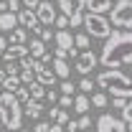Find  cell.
<instances>
[{"instance_id": "obj_1", "label": "cell", "mask_w": 132, "mask_h": 132, "mask_svg": "<svg viewBox=\"0 0 132 132\" xmlns=\"http://www.w3.org/2000/svg\"><path fill=\"white\" fill-rule=\"evenodd\" d=\"M99 64L104 69H119L132 64V31H112L99 51Z\"/></svg>"}, {"instance_id": "obj_2", "label": "cell", "mask_w": 132, "mask_h": 132, "mask_svg": "<svg viewBox=\"0 0 132 132\" xmlns=\"http://www.w3.org/2000/svg\"><path fill=\"white\" fill-rule=\"evenodd\" d=\"M97 86L104 94L109 92L112 99H127V102H132V79L125 71H119V69H104V71H99Z\"/></svg>"}, {"instance_id": "obj_3", "label": "cell", "mask_w": 132, "mask_h": 132, "mask_svg": "<svg viewBox=\"0 0 132 132\" xmlns=\"http://www.w3.org/2000/svg\"><path fill=\"white\" fill-rule=\"evenodd\" d=\"M0 122L10 132H20V125H23V104L5 92L0 94Z\"/></svg>"}, {"instance_id": "obj_4", "label": "cell", "mask_w": 132, "mask_h": 132, "mask_svg": "<svg viewBox=\"0 0 132 132\" xmlns=\"http://www.w3.org/2000/svg\"><path fill=\"white\" fill-rule=\"evenodd\" d=\"M84 33L92 36V38H99V41H107L112 36V23L107 15H94V13H84Z\"/></svg>"}, {"instance_id": "obj_5", "label": "cell", "mask_w": 132, "mask_h": 132, "mask_svg": "<svg viewBox=\"0 0 132 132\" xmlns=\"http://www.w3.org/2000/svg\"><path fill=\"white\" fill-rule=\"evenodd\" d=\"M109 23L117 31H130L132 28V0H117L109 13Z\"/></svg>"}, {"instance_id": "obj_6", "label": "cell", "mask_w": 132, "mask_h": 132, "mask_svg": "<svg viewBox=\"0 0 132 132\" xmlns=\"http://www.w3.org/2000/svg\"><path fill=\"white\" fill-rule=\"evenodd\" d=\"M59 10H61V15L69 18V26L71 28H81L86 0H59Z\"/></svg>"}, {"instance_id": "obj_7", "label": "cell", "mask_w": 132, "mask_h": 132, "mask_svg": "<svg viewBox=\"0 0 132 132\" xmlns=\"http://www.w3.org/2000/svg\"><path fill=\"white\" fill-rule=\"evenodd\" d=\"M53 43H56L53 59H64V61H66V56L79 59V51H76V46H74V33L71 31H56L53 33Z\"/></svg>"}, {"instance_id": "obj_8", "label": "cell", "mask_w": 132, "mask_h": 132, "mask_svg": "<svg viewBox=\"0 0 132 132\" xmlns=\"http://www.w3.org/2000/svg\"><path fill=\"white\" fill-rule=\"evenodd\" d=\"M56 8H59V5H53V0H41V5H38V10H36L38 23L46 26V28H51V26L56 23V18H59Z\"/></svg>"}, {"instance_id": "obj_9", "label": "cell", "mask_w": 132, "mask_h": 132, "mask_svg": "<svg viewBox=\"0 0 132 132\" xmlns=\"http://www.w3.org/2000/svg\"><path fill=\"white\" fill-rule=\"evenodd\" d=\"M97 64H99V56H97V53H92V51H81V53H79V59H76V71L86 79V76H89V71H92V69H97Z\"/></svg>"}, {"instance_id": "obj_10", "label": "cell", "mask_w": 132, "mask_h": 132, "mask_svg": "<svg viewBox=\"0 0 132 132\" xmlns=\"http://www.w3.org/2000/svg\"><path fill=\"white\" fill-rule=\"evenodd\" d=\"M97 132H127V127H125V122L117 119V117L102 114L97 119Z\"/></svg>"}, {"instance_id": "obj_11", "label": "cell", "mask_w": 132, "mask_h": 132, "mask_svg": "<svg viewBox=\"0 0 132 132\" xmlns=\"http://www.w3.org/2000/svg\"><path fill=\"white\" fill-rule=\"evenodd\" d=\"M18 26H20L23 31H26V28H31V33H38V36H41V31H43L33 10H20V13H18Z\"/></svg>"}, {"instance_id": "obj_12", "label": "cell", "mask_w": 132, "mask_h": 132, "mask_svg": "<svg viewBox=\"0 0 132 132\" xmlns=\"http://www.w3.org/2000/svg\"><path fill=\"white\" fill-rule=\"evenodd\" d=\"M112 0H86V10L94 15H109L112 13Z\"/></svg>"}, {"instance_id": "obj_13", "label": "cell", "mask_w": 132, "mask_h": 132, "mask_svg": "<svg viewBox=\"0 0 132 132\" xmlns=\"http://www.w3.org/2000/svg\"><path fill=\"white\" fill-rule=\"evenodd\" d=\"M28 56V46H8L5 53H3V61L10 64V61H23Z\"/></svg>"}, {"instance_id": "obj_14", "label": "cell", "mask_w": 132, "mask_h": 132, "mask_svg": "<svg viewBox=\"0 0 132 132\" xmlns=\"http://www.w3.org/2000/svg\"><path fill=\"white\" fill-rule=\"evenodd\" d=\"M36 81L41 84V86H53L59 79H56V74H53L51 66H41V69L36 71Z\"/></svg>"}, {"instance_id": "obj_15", "label": "cell", "mask_w": 132, "mask_h": 132, "mask_svg": "<svg viewBox=\"0 0 132 132\" xmlns=\"http://www.w3.org/2000/svg\"><path fill=\"white\" fill-rule=\"evenodd\" d=\"M15 28H20L18 26V13H0V31L3 33H13Z\"/></svg>"}, {"instance_id": "obj_16", "label": "cell", "mask_w": 132, "mask_h": 132, "mask_svg": "<svg viewBox=\"0 0 132 132\" xmlns=\"http://www.w3.org/2000/svg\"><path fill=\"white\" fill-rule=\"evenodd\" d=\"M51 69H53L56 79H61V81H69V76H71V66L66 64L64 59H53V64H51Z\"/></svg>"}, {"instance_id": "obj_17", "label": "cell", "mask_w": 132, "mask_h": 132, "mask_svg": "<svg viewBox=\"0 0 132 132\" xmlns=\"http://www.w3.org/2000/svg\"><path fill=\"white\" fill-rule=\"evenodd\" d=\"M23 114L28 117V119H33V122H38L41 114H43V104H41V102H28V104H23Z\"/></svg>"}, {"instance_id": "obj_18", "label": "cell", "mask_w": 132, "mask_h": 132, "mask_svg": "<svg viewBox=\"0 0 132 132\" xmlns=\"http://www.w3.org/2000/svg\"><path fill=\"white\" fill-rule=\"evenodd\" d=\"M48 117L53 119V125H59V127H66V125H69V112L61 109V107H51Z\"/></svg>"}, {"instance_id": "obj_19", "label": "cell", "mask_w": 132, "mask_h": 132, "mask_svg": "<svg viewBox=\"0 0 132 132\" xmlns=\"http://www.w3.org/2000/svg\"><path fill=\"white\" fill-rule=\"evenodd\" d=\"M26 41H28V31H23V28H15L13 33H8V46H26Z\"/></svg>"}, {"instance_id": "obj_20", "label": "cell", "mask_w": 132, "mask_h": 132, "mask_svg": "<svg viewBox=\"0 0 132 132\" xmlns=\"http://www.w3.org/2000/svg\"><path fill=\"white\" fill-rule=\"evenodd\" d=\"M28 53H31L36 61H41V56L46 53V43H43L41 38H31V43H28Z\"/></svg>"}, {"instance_id": "obj_21", "label": "cell", "mask_w": 132, "mask_h": 132, "mask_svg": "<svg viewBox=\"0 0 132 132\" xmlns=\"http://www.w3.org/2000/svg\"><path fill=\"white\" fill-rule=\"evenodd\" d=\"M89 107H92V102H89L86 94H76V97H74V112H79V114L84 117L89 112Z\"/></svg>"}, {"instance_id": "obj_22", "label": "cell", "mask_w": 132, "mask_h": 132, "mask_svg": "<svg viewBox=\"0 0 132 132\" xmlns=\"http://www.w3.org/2000/svg\"><path fill=\"white\" fill-rule=\"evenodd\" d=\"M26 89H28V94H31V102H41V99H46V86H41L38 81L28 84Z\"/></svg>"}, {"instance_id": "obj_23", "label": "cell", "mask_w": 132, "mask_h": 132, "mask_svg": "<svg viewBox=\"0 0 132 132\" xmlns=\"http://www.w3.org/2000/svg\"><path fill=\"white\" fill-rule=\"evenodd\" d=\"M89 102H92V107H97V109H104V107L109 104V97H107L104 92H94V94L89 97Z\"/></svg>"}, {"instance_id": "obj_24", "label": "cell", "mask_w": 132, "mask_h": 132, "mask_svg": "<svg viewBox=\"0 0 132 132\" xmlns=\"http://www.w3.org/2000/svg\"><path fill=\"white\" fill-rule=\"evenodd\" d=\"M20 86H23V84H20V76H8V79H5V84H3L5 94H15Z\"/></svg>"}, {"instance_id": "obj_25", "label": "cell", "mask_w": 132, "mask_h": 132, "mask_svg": "<svg viewBox=\"0 0 132 132\" xmlns=\"http://www.w3.org/2000/svg\"><path fill=\"white\" fill-rule=\"evenodd\" d=\"M122 122H125L127 132H132V102H127V107L122 109Z\"/></svg>"}, {"instance_id": "obj_26", "label": "cell", "mask_w": 132, "mask_h": 132, "mask_svg": "<svg viewBox=\"0 0 132 132\" xmlns=\"http://www.w3.org/2000/svg\"><path fill=\"white\" fill-rule=\"evenodd\" d=\"M74 46H76V51L79 48L89 51V36H86V33H76V36H74Z\"/></svg>"}, {"instance_id": "obj_27", "label": "cell", "mask_w": 132, "mask_h": 132, "mask_svg": "<svg viewBox=\"0 0 132 132\" xmlns=\"http://www.w3.org/2000/svg\"><path fill=\"white\" fill-rule=\"evenodd\" d=\"M3 71H5L8 76H20V71H23V69H20V61H10V64L3 66Z\"/></svg>"}, {"instance_id": "obj_28", "label": "cell", "mask_w": 132, "mask_h": 132, "mask_svg": "<svg viewBox=\"0 0 132 132\" xmlns=\"http://www.w3.org/2000/svg\"><path fill=\"white\" fill-rule=\"evenodd\" d=\"M76 89L79 86H74L71 81H61V97H76Z\"/></svg>"}, {"instance_id": "obj_29", "label": "cell", "mask_w": 132, "mask_h": 132, "mask_svg": "<svg viewBox=\"0 0 132 132\" xmlns=\"http://www.w3.org/2000/svg\"><path fill=\"white\" fill-rule=\"evenodd\" d=\"M13 97H15L20 104H28V102H31V94H28V89H26V86H20V89H18Z\"/></svg>"}, {"instance_id": "obj_30", "label": "cell", "mask_w": 132, "mask_h": 132, "mask_svg": "<svg viewBox=\"0 0 132 132\" xmlns=\"http://www.w3.org/2000/svg\"><path fill=\"white\" fill-rule=\"evenodd\" d=\"M79 89H81V94H92V89H94V81L86 76V79H81V81H79Z\"/></svg>"}, {"instance_id": "obj_31", "label": "cell", "mask_w": 132, "mask_h": 132, "mask_svg": "<svg viewBox=\"0 0 132 132\" xmlns=\"http://www.w3.org/2000/svg\"><path fill=\"white\" fill-rule=\"evenodd\" d=\"M20 5H23V10H38V5H41V0H20Z\"/></svg>"}, {"instance_id": "obj_32", "label": "cell", "mask_w": 132, "mask_h": 132, "mask_svg": "<svg viewBox=\"0 0 132 132\" xmlns=\"http://www.w3.org/2000/svg\"><path fill=\"white\" fill-rule=\"evenodd\" d=\"M59 107H61V109L74 107V97H59Z\"/></svg>"}, {"instance_id": "obj_33", "label": "cell", "mask_w": 132, "mask_h": 132, "mask_svg": "<svg viewBox=\"0 0 132 132\" xmlns=\"http://www.w3.org/2000/svg\"><path fill=\"white\" fill-rule=\"evenodd\" d=\"M56 28H59V31H66V28H69V18L59 15V18H56Z\"/></svg>"}, {"instance_id": "obj_34", "label": "cell", "mask_w": 132, "mask_h": 132, "mask_svg": "<svg viewBox=\"0 0 132 132\" xmlns=\"http://www.w3.org/2000/svg\"><path fill=\"white\" fill-rule=\"evenodd\" d=\"M8 10L10 13H20L23 8H20V0H8Z\"/></svg>"}, {"instance_id": "obj_35", "label": "cell", "mask_w": 132, "mask_h": 132, "mask_svg": "<svg viewBox=\"0 0 132 132\" xmlns=\"http://www.w3.org/2000/svg\"><path fill=\"white\" fill-rule=\"evenodd\" d=\"M89 127H92V117L84 114L81 119H79V130H89Z\"/></svg>"}, {"instance_id": "obj_36", "label": "cell", "mask_w": 132, "mask_h": 132, "mask_svg": "<svg viewBox=\"0 0 132 132\" xmlns=\"http://www.w3.org/2000/svg\"><path fill=\"white\" fill-rule=\"evenodd\" d=\"M48 130H51L48 122H36V127H33V132H48Z\"/></svg>"}, {"instance_id": "obj_37", "label": "cell", "mask_w": 132, "mask_h": 132, "mask_svg": "<svg viewBox=\"0 0 132 132\" xmlns=\"http://www.w3.org/2000/svg\"><path fill=\"white\" fill-rule=\"evenodd\" d=\"M38 38H41L43 43H48L51 38H53V33H51V28H43V31H41V36H38Z\"/></svg>"}, {"instance_id": "obj_38", "label": "cell", "mask_w": 132, "mask_h": 132, "mask_svg": "<svg viewBox=\"0 0 132 132\" xmlns=\"http://www.w3.org/2000/svg\"><path fill=\"white\" fill-rule=\"evenodd\" d=\"M51 64H53V53H48V51H46V53L41 56V66H51Z\"/></svg>"}, {"instance_id": "obj_39", "label": "cell", "mask_w": 132, "mask_h": 132, "mask_svg": "<svg viewBox=\"0 0 132 132\" xmlns=\"http://www.w3.org/2000/svg\"><path fill=\"white\" fill-rule=\"evenodd\" d=\"M112 107H114V109H119V112H122V109L127 107V99H112Z\"/></svg>"}, {"instance_id": "obj_40", "label": "cell", "mask_w": 132, "mask_h": 132, "mask_svg": "<svg viewBox=\"0 0 132 132\" xmlns=\"http://www.w3.org/2000/svg\"><path fill=\"white\" fill-rule=\"evenodd\" d=\"M64 132H79V122H71L69 119V125L64 127Z\"/></svg>"}, {"instance_id": "obj_41", "label": "cell", "mask_w": 132, "mask_h": 132, "mask_svg": "<svg viewBox=\"0 0 132 132\" xmlns=\"http://www.w3.org/2000/svg\"><path fill=\"white\" fill-rule=\"evenodd\" d=\"M46 99H48L51 104H53V102H59V92H53V89H48V92H46Z\"/></svg>"}, {"instance_id": "obj_42", "label": "cell", "mask_w": 132, "mask_h": 132, "mask_svg": "<svg viewBox=\"0 0 132 132\" xmlns=\"http://www.w3.org/2000/svg\"><path fill=\"white\" fill-rule=\"evenodd\" d=\"M5 48H8V38H5V36H0V59H3Z\"/></svg>"}, {"instance_id": "obj_43", "label": "cell", "mask_w": 132, "mask_h": 132, "mask_svg": "<svg viewBox=\"0 0 132 132\" xmlns=\"http://www.w3.org/2000/svg\"><path fill=\"white\" fill-rule=\"evenodd\" d=\"M5 79H8V74H5V71H3V69H0V86H3V84H5Z\"/></svg>"}, {"instance_id": "obj_44", "label": "cell", "mask_w": 132, "mask_h": 132, "mask_svg": "<svg viewBox=\"0 0 132 132\" xmlns=\"http://www.w3.org/2000/svg\"><path fill=\"white\" fill-rule=\"evenodd\" d=\"M48 132H64V127H59V125H51V130Z\"/></svg>"}, {"instance_id": "obj_45", "label": "cell", "mask_w": 132, "mask_h": 132, "mask_svg": "<svg viewBox=\"0 0 132 132\" xmlns=\"http://www.w3.org/2000/svg\"><path fill=\"white\" fill-rule=\"evenodd\" d=\"M20 132H28V130H23V127H20Z\"/></svg>"}, {"instance_id": "obj_46", "label": "cell", "mask_w": 132, "mask_h": 132, "mask_svg": "<svg viewBox=\"0 0 132 132\" xmlns=\"http://www.w3.org/2000/svg\"><path fill=\"white\" fill-rule=\"evenodd\" d=\"M0 3H5V0H0Z\"/></svg>"}, {"instance_id": "obj_47", "label": "cell", "mask_w": 132, "mask_h": 132, "mask_svg": "<svg viewBox=\"0 0 132 132\" xmlns=\"http://www.w3.org/2000/svg\"><path fill=\"white\" fill-rule=\"evenodd\" d=\"M0 132H5V130H0Z\"/></svg>"}, {"instance_id": "obj_48", "label": "cell", "mask_w": 132, "mask_h": 132, "mask_svg": "<svg viewBox=\"0 0 132 132\" xmlns=\"http://www.w3.org/2000/svg\"><path fill=\"white\" fill-rule=\"evenodd\" d=\"M0 33H3V31H0Z\"/></svg>"}]
</instances>
